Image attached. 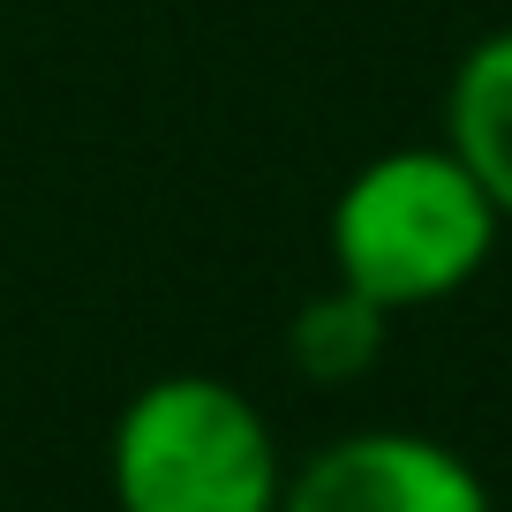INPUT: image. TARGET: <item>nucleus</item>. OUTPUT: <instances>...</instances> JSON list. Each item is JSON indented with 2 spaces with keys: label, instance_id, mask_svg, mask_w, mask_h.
<instances>
[{
  "label": "nucleus",
  "instance_id": "nucleus-1",
  "mask_svg": "<svg viewBox=\"0 0 512 512\" xmlns=\"http://www.w3.org/2000/svg\"><path fill=\"white\" fill-rule=\"evenodd\" d=\"M497 226V204L445 144H400L347 174L324 219V249L339 287L369 294L384 317H407L475 287Z\"/></svg>",
  "mask_w": 512,
  "mask_h": 512
},
{
  "label": "nucleus",
  "instance_id": "nucleus-2",
  "mask_svg": "<svg viewBox=\"0 0 512 512\" xmlns=\"http://www.w3.org/2000/svg\"><path fill=\"white\" fill-rule=\"evenodd\" d=\"M106 482L113 512H279L287 452L241 384L174 369L113 415Z\"/></svg>",
  "mask_w": 512,
  "mask_h": 512
},
{
  "label": "nucleus",
  "instance_id": "nucleus-3",
  "mask_svg": "<svg viewBox=\"0 0 512 512\" xmlns=\"http://www.w3.org/2000/svg\"><path fill=\"white\" fill-rule=\"evenodd\" d=\"M279 512H497V497L445 437L347 430L287 467Z\"/></svg>",
  "mask_w": 512,
  "mask_h": 512
},
{
  "label": "nucleus",
  "instance_id": "nucleus-4",
  "mask_svg": "<svg viewBox=\"0 0 512 512\" xmlns=\"http://www.w3.org/2000/svg\"><path fill=\"white\" fill-rule=\"evenodd\" d=\"M445 151L482 181L497 219H512V23L482 31L445 83Z\"/></svg>",
  "mask_w": 512,
  "mask_h": 512
},
{
  "label": "nucleus",
  "instance_id": "nucleus-5",
  "mask_svg": "<svg viewBox=\"0 0 512 512\" xmlns=\"http://www.w3.org/2000/svg\"><path fill=\"white\" fill-rule=\"evenodd\" d=\"M384 309L369 302V294H354V287H324V294H309L302 309H294V324H287V362L302 369L309 384H354V377H369L377 369V354H384Z\"/></svg>",
  "mask_w": 512,
  "mask_h": 512
}]
</instances>
